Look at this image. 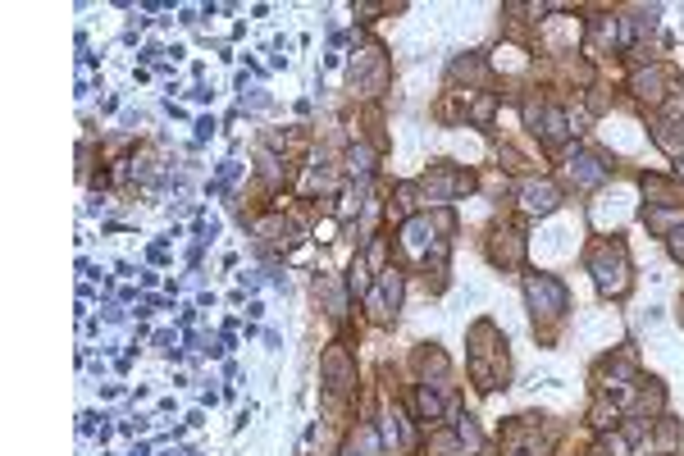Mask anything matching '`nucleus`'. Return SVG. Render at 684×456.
<instances>
[{"mask_svg":"<svg viewBox=\"0 0 684 456\" xmlns=\"http://www.w3.org/2000/svg\"><path fill=\"white\" fill-rule=\"evenodd\" d=\"M374 279H379V274L370 270V260H365V251H356V256L347 260V274H342L347 292H352V297H365V292L374 288Z\"/></svg>","mask_w":684,"mask_h":456,"instance_id":"26","label":"nucleus"},{"mask_svg":"<svg viewBox=\"0 0 684 456\" xmlns=\"http://www.w3.org/2000/svg\"><path fill=\"white\" fill-rule=\"evenodd\" d=\"M525 456H529V452H525Z\"/></svg>","mask_w":684,"mask_h":456,"instance_id":"35","label":"nucleus"},{"mask_svg":"<svg viewBox=\"0 0 684 456\" xmlns=\"http://www.w3.org/2000/svg\"><path fill=\"white\" fill-rule=\"evenodd\" d=\"M415 183H420V197H425L429 210H443V206H452V201L470 197L479 178L470 174L466 165H452V160H434V165H429L425 174L415 178Z\"/></svg>","mask_w":684,"mask_h":456,"instance_id":"3","label":"nucleus"},{"mask_svg":"<svg viewBox=\"0 0 684 456\" xmlns=\"http://www.w3.org/2000/svg\"><path fill=\"white\" fill-rule=\"evenodd\" d=\"M639 192L648 197V206H684V183L675 174H653V169H643Z\"/></svg>","mask_w":684,"mask_h":456,"instance_id":"18","label":"nucleus"},{"mask_svg":"<svg viewBox=\"0 0 684 456\" xmlns=\"http://www.w3.org/2000/svg\"><path fill=\"white\" fill-rule=\"evenodd\" d=\"M648 137L662 156L680 160L684 156V119H666V114H648Z\"/></svg>","mask_w":684,"mask_h":456,"instance_id":"19","label":"nucleus"},{"mask_svg":"<svg viewBox=\"0 0 684 456\" xmlns=\"http://www.w3.org/2000/svg\"><path fill=\"white\" fill-rule=\"evenodd\" d=\"M374 169H379V151H374L365 137H356V142L347 146V156H342V174L352 178V183H370Z\"/></svg>","mask_w":684,"mask_h":456,"instance_id":"22","label":"nucleus"},{"mask_svg":"<svg viewBox=\"0 0 684 456\" xmlns=\"http://www.w3.org/2000/svg\"><path fill=\"white\" fill-rule=\"evenodd\" d=\"M320 384H324V406L329 411H342V402L356 393V361L347 352V342H329L320 356Z\"/></svg>","mask_w":684,"mask_h":456,"instance_id":"6","label":"nucleus"},{"mask_svg":"<svg viewBox=\"0 0 684 456\" xmlns=\"http://www.w3.org/2000/svg\"><path fill=\"white\" fill-rule=\"evenodd\" d=\"M539 146H548V151H561V146L575 142V128H570V110L561 101H548L543 105V124H539Z\"/></svg>","mask_w":684,"mask_h":456,"instance_id":"17","label":"nucleus"},{"mask_svg":"<svg viewBox=\"0 0 684 456\" xmlns=\"http://www.w3.org/2000/svg\"><path fill=\"white\" fill-rule=\"evenodd\" d=\"M621 406H616V397H607V393H593V402H589V411H584V425L593 429V434H612L616 425H621Z\"/></svg>","mask_w":684,"mask_h":456,"instance_id":"23","label":"nucleus"},{"mask_svg":"<svg viewBox=\"0 0 684 456\" xmlns=\"http://www.w3.org/2000/svg\"><path fill=\"white\" fill-rule=\"evenodd\" d=\"M447 388H434V384H415L411 388V415L420 420L425 429H438L447 425Z\"/></svg>","mask_w":684,"mask_h":456,"instance_id":"15","label":"nucleus"},{"mask_svg":"<svg viewBox=\"0 0 684 456\" xmlns=\"http://www.w3.org/2000/svg\"><path fill=\"white\" fill-rule=\"evenodd\" d=\"M616 178V160L607 151H593V146H575L561 165V187H575V192H598L602 183Z\"/></svg>","mask_w":684,"mask_h":456,"instance_id":"5","label":"nucleus"},{"mask_svg":"<svg viewBox=\"0 0 684 456\" xmlns=\"http://www.w3.org/2000/svg\"><path fill=\"white\" fill-rule=\"evenodd\" d=\"M415 415H406L402 406H388V411L374 415V425H379V443H384V452H411L415 447Z\"/></svg>","mask_w":684,"mask_h":456,"instance_id":"13","label":"nucleus"},{"mask_svg":"<svg viewBox=\"0 0 684 456\" xmlns=\"http://www.w3.org/2000/svg\"><path fill=\"white\" fill-rule=\"evenodd\" d=\"M516 201H520V215L525 219H548L561 210L566 187H561V178H552V174H534V178H520Z\"/></svg>","mask_w":684,"mask_h":456,"instance_id":"10","label":"nucleus"},{"mask_svg":"<svg viewBox=\"0 0 684 456\" xmlns=\"http://www.w3.org/2000/svg\"><path fill=\"white\" fill-rule=\"evenodd\" d=\"M260 183L270 187H279V183H288V156H274V151H260Z\"/></svg>","mask_w":684,"mask_h":456,"instance_id":"28","label":"nucleus"},{"mask_svg":"<svg viewBox=\"0 0 684 456\" xmlns=\"http://www.w3.org/2000/svg\"><path fill=\"white\" fill-rule=\"evenodd\" d=\"M520 292H525V306H529V315H534V338H539L543 347H552V342H557V329L570 315V288L557 279V274L525 270L520 274Z\"/></svg>","mask_w":684,"mask_h":456,"instance_id":"1","label":"nucleus"},{"mask_svg":"<svg viewBox=\"0 0 684 456\" xmlns=\"http://www.w3.org/2000/svg\"><path fill=\"white\" fill-rule=\"evenodd\" d=\"M625 92H630L648 114H657L675 92H680V78H675V69L666 60H653V64H639V69H630V78H625Z\"/></svg>","mask_w":684,"mask_h":456,"instance_id":"4","label":"nucleus"},{"mask_svg":"<svg viewBox=\"0 0 684 456\" xmlns=\"http://www.w3.org/2000/svg\"><path fill=\"white\" fill-rule=\"evenodd\" d=\"M616 434L625 438V443L639 452L643 443H648V434H653V420H643V415H621V425H616Z\"/></svg>","mask_w":684,"mask_h":456,"instance_id":"27","label":"nucleus"},{"mask_svg":"<svg viewBox=\"0 0 684 456\" xmlns=\"http://www.w3.org/2000/svg\"><path fill=\"white\" fill-rule=\"evenodd\" d=\"M666 251H671V260H675V265H684V224L675 228L671 238H666Z\"/></svg>","mask_w":684,"mask_h":456,"instance_id":"31","label":"nucleus"},{"mask_svg":"<svg viewBox=\"0 0 684 456\" xmlns=\"http://www.w3.org/2000/svg\"><path fill=\"white\" fill-rule=\"evenodd\" d=\"M361 301H365V320H370L374 329L397 324V311H402V301H406V270L402 265H388Z\"/></svg>","mask_w":684,"mask_h":456,"instance_id":"7","label":"nucleus"},{"mask_svg":"<svg viewBox=\"0 0 684 456\" xmlns=\"http://www.w3.org/2000/svg\"><path fill=\"white\" fill-rule=\"evenodd\" d=\"M438 242H447V233L438 228L434 210H420L415 219H406V224L397 228V251H402V260H406V265H415V270L434 256Z\"/></svg>","mask_w":684,"mask_h":456,"instance_id":"9","label":"nucleus"},{"mask_svg":"<svg viewBox=\"0 0 684 456\" xmlns=\"http://www.w3.org/2000/svg\"><path fill=\"white\" fill-rule=\"evenodd\" d=\"M639 384H643V374H639L634 352H612V356H602V361L593 365V388L607 393V397H625V393H634Z\"/></svg>","mask_w":684,"mask_h":456,"instance_id":"11","label":"nucleus"},{"mask_svg":"<svg viewBox=\"0 0 684 456\" xmlns=\"http://www.w3.org/2000/svg\"><path fill=\"white\" fill-rule=\"evenodd\" d=\"M680 224H684V206H643V228H648L653 238L666 242Z\"/></svg>","mask_w":684,"mask_h":456,"instance_id":"25","label":"nucleus"},{"mask_svg":"<svg viewBox=\"0 0 684 456\" xmlns=\"http://www.w3.org/2000/svg\"><path fill=\"white\" fill-rule=\"evenodd\" d=\"M315 297L324 301V315L329 320H347V301H352V292H347V283L338 279V274H324V270H315Z\"/></svg>","mask_w":684,"mask_h":456,"instance_id":"20","label":"nucleus"},{"mask_svg":"<svg viewBox=\"0 0 684 456\" xmlns=\"http://www.w3.org/2000/svg\"><path fill=\"white\" fill-rule=\"evenodd\" d=\"M338 456H361V447H356V438H347V443L338 447Z\"/></svg>","mask_w":684,"mask_h":456,"instance_id":"32","label":"nucleus"},{"mask_svg":"<svg viewBox=\"0 0 684 456\" xmlns=\"http://www.w3.org/2000/svg\"><path fill=\"white\" fill-rule=\"evenodd\" d=\"M484 256H488V265H498V270H525V260H529L525 224H520V219H498L484 238Z\"/></svg>","mask_w":684,"mask_h":456,"instance_id":"8","label":"nucleus"},{"mask_svg":"<svg viewBox=\"0 0 684 456\" xmlns=\"http://www.w3.org/2000/svg\"><path fill=\"white\" fill-rule=\"evenodd\" d=\"M411 365H415V374H420V384H434V388H447V393H452V361H447V352L438 347V342H420Z\"/></svg>","mask_w":684,"mask_h":456,"instance_id":"14","label":"nucleus"},{"mask_svg":"<svg viewBox=\"0 0 684 456\" xmlns=\"http://www.w3.org/2000/svg\"><path fill=\"white\" fill-rule=\"evenodd\" d=\"M388 247H393V238H388V233H370V242L361 247L374 274H384V270H388Z\"/></svg>","mask_w":684,"mask_h":456,"instance_id":"30","label":"nucleus"},{"mask_svg":"<svg viewBox=\"0 0 684 456\" xmlns=\"http://www.w3.org/2000/svg\"><path fill=\"white\" fill-rule=\"evenodd\" d=\"M584 51H589V60L621 55V19H616V10H593L584 19Z\"/></svg>","mask_w":684,"mask_h":456,"instance_id":"12","label":"nucleus"},{"mask_svg":"<svg viewBox=\"0 0 684 456\" xmlns=\"http://www.w3.org/2000/svg\"><path fill=\"white\" fill-rule=\"evenodd\" d=\"M484 78H488V60L479 51H466V60L447 64V83H452V92H461V83H466V92L475 96L479 87H484Z\"/></svg>","mask_w":684,"mask_h":456,"instance_id":"21","label":"nucleus"},{"mask_svg":"<svg viewBox=\"0 0 684 456\" xmlns=\"http://www.w3.org/2000/svg\"><path fill=\"white\" fill-rule=\"evenodd\" d=\"M498 105H502L498 92H475V101H470V124L488 128V124H493V114H498Z\"/></svg>","mask_w":684,"mask_h":456,"instance_id":"29","label":"nucleus"},{"mask_svg":"<svg viewBox=\"0 0 684 456\" xmlns=\"http://www.w3.org/2000/svg\"><path fill=\"white\" fill-rule=\"evenodd\" d=\"M680 438H684V425L675 420L671 411H666L662 420H653V434H648V452H657V456H675V452H680Z\"/></svg>","mask_w":684,"mask_h":456,"instance_id":"24","label":"nucleus"},{"mask_svg":"<svg viewBox=\"0 0 684 456\" xmlns=\"http://www.w3.org/2000/svg\"><path fill=\"white\" fill-rule=\"evenodd\" d=\"M680 324H684V301H680Z\"/></svg>","mask_w":684,"mask_h":456,"instance_id":"34","label":"nucleus"},{"mask_svg":"<svg viewBox=\"0 0 684 456\" xmlns=\"http://www.w3.org/2000/svg\"><path fill=\"white\" fill-rule=\"evenodd\" d=\"M584 270L602 301H625L634 288V256L621 238H593L584 251Z\"/></svg>","mask_w":684,"mask_h":456,"instance_id":"2","label":"nucleus"},{"mask_svg":"<svg viewBox=\"0 0 684 456\" xmlns=\"http://www.w3.org/2000/svg\"><path fill=\"white\" fill-rule=\"evenodd\" d=\"M466 347H470V361H498V356H507V333L493 320H475L466 329Z\"/></svg>","mask_w":684,"mask_h":456,"instance_id":"16","label":"nucleus"},{"mask_svg":"<svg viewBox=\"0 0 684 456\" xmlns=\"http://www.w3.org/2000/svg\"><path fill=\"white\" fill-rule=\"evenodd\" d=\"M675 178H680V183H684V156L675 160Z\"/></svg>","mask_w":684,"mask_h":456,"instance_id":"33","label":"nucleus"}]
</instances>
